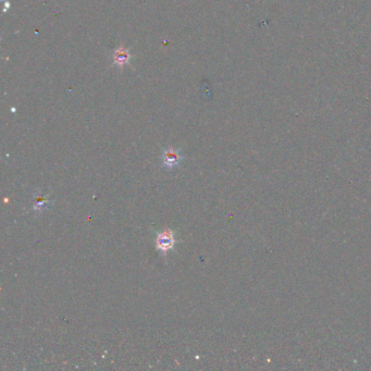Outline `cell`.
I'll return each instance as SVG.
<instances>
[{
	"label": "cell",
	"instance_id": "3957f363",
	"mask_svg": "<svg viewBox=\"0 0 371 371\" xmlns=\"http://www.w3.org/2000/svg\"><path fill=\"white\" fill-rule=\"evenodd\" d=\"M130 60H131V52L128 48H125L124 46L122 45L119 46L117 49L113 51L112 61L116 67L123 68L124 65L130 63Z\"/></svg>",
	"mask_w": 371,
	"mask_h": 371
},
{
	"label": "cell",
	"instance_id": "7a4b0ae2",
	"mask_svg": "<svg viewBox=\"0 0 371 371\" xmlns=\"http://www.w3.org/2000/svg\"><path fill=\"white\" fill-rule=\"evenodd\" d=\"M184 159L183 156L180 153L179 149L173 147H167L161 154V160H163V166L167 169H173L182 163Z\"/></svg>",
	"mask_w": 371,
	"mask_h": 371
},
{
	"label": "cell",
	"instance_id": "6da1fadb",
	"mask_svg": "<svg viewBox=\"0 0 371 371\" xmlns=\"http://www.w3.org/2000/svg\"><path fill=\"white\" fill-rule=\"evenodd\" d=\"M179 243L176 232L167 227L164 231L158 232L155 237V247L163 256H167L169 251L176 247Z\"/></svg>",
	"mask_w": 371,
	"mask_h": 371
},
{
	"label": "cell",
	"instance_id": "277c9868",
	"mask_svg": "<svg viewBox=\"0 0 371 371\" xmlns=\"http://www.w3.org/2000/svg\"><path fill=\"white\" fill-rule=\"evenodd\" d=\"M50 201L47 199V197L44 195H35V201L33 205V210L34 211H41L44 208L49 205Z\"/></svg>",
	"mask_w": 371,
	"mask_h": 371
}]
</instances>
